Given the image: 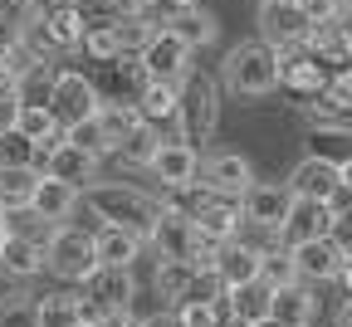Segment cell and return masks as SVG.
Returning a JSON list of instances; mask_svg holds the SVG:
<instances>
[{
	"mask_svg": "<svg viewBox=\"0 0 352 327\" xmlns=\"http://www.w3.org/2000/svg\"><path fill=\"white\" fill-rule=\"evenodd\" d=\"M78 205L98 225H122V229H132V235H142V240H147V229H152V220L162 210V201L132 191V185H118V181H88L78 191Z\"/></svg>",
	"mask_w": 352,
	"mask_h": 327,
	"instance_id": "6da1fadb",
	"label": "cell"
},
{
	"mask_svg": "<svg viewBox=\"0 0 352 327\" xmlns=\"http://www.w3.org/2000/svg\"><path fill=\"white\" fill-rule=\"evenodd\" d=\"M220 88L235 98H264L279 88V49H270L264 39H245L220 59Z\"/></svg>",
	"mask_w": 352,
	"mask_h": 327,
	"instance_id": "7a4b0ae2",
	"label": "cell"
},
{
	"mask_svg": "<svg viewBox=\"0 0 352 327\" xmlns=\"http://www.w3.org/2000/svg\"><path fill=\"white\" fill-rule=\"evenodd\" d=\"M220 127V83L210 74H186L182 78V103H176V127L171 137H182V142H210Z\"/></svg>",
	"mask_w": 352,
	"mask_h": 327,
	"instance_id": "3957f363",
	"label": "cell"
},
{
	"mask_svg": "<svg viewBox=\"0 0 352 327\" xmlns=\"http://www.w3.org/2000/svg\"><path fill=\"white\" fill-rule=\"evenodd\" d=\"M147 245L157 249V259H186V264H201V269H210V245L196 235V225H191V215H182L176 205H166L162 201V210H157V220H152V229H147Z\"/></svg>",
	"mask_w": 352,
	"mask_h": 327,
	"instance_id": "277c9868",
	"label": "cell"
},
{
	"mask_svg": "<svg viewBox=\"0 0 352 327\" xmlns=\"http://www.w3.org/2000/svg\"><path fill=\"white\" fill-rule=\"evenodd\" d=\"M44 269H50L59 284H83V278L98 269V259H94V235L78 229V225H69V220L54 225L50 240H44Z\"/></svg>",
	"mask_w": 352,
	"mask_h": 327,
	"instance_id": "5b68a950",
	"label": "cell"
},
{
	"mask_svg": "<svg viewBox=\"0 0 352 327\" xmlns=\"http://www.w3.org/2000/svg\"><path fill=\"white\" fill-rule=\"evenodd\" d=\"M98 83L88 78V74H78V69H59L54 78H50V98H44V108H50V117L59 122V127H74V122H83V117H94L98 113Z\"/></svg>",
	"mask_w": 352,
	"mask_h": 327,
	"instance_id": "8992f818",
	"label": "cell"
},
{
	"mask_svg": "<svg viewBox=\"0 0 352 327\" xmlns=\"http://www.w3.org/2000/svg\"><path fill=\"white\" fill-rule=\"evenodd\" d=\"M132 64L142 69L147 83H182V78L191 74V49H186V44L176 39L166 25H157L152 39L138 49V59H132Z\"/></svg>",
	"mask_w": 352,
	"mask_h": 327,
	"instance_id": "52a82bcc",
	"label": "cell"
},
{
	"mask_svg": "<svg viewBox=\"0 0 352 327\" xmlns=\"http://www.w3.org/2000/svg\"><path fill=\"white\" fill-rule=\"evenodd\" d=\"M78 289H83L78 293L83 308H94V313H132V298H138L132 269H113V264H98Z\"/></svg>",
	"mask_w": 352,
	"mask_h": 327,
	"instance_id": "ba28073f",
	"label": "cell"
},
{
	"mask_svg": "<svg viewBox=\"0 0 352 327\" xmlns=\"http://www.w3.org/2000/svg\"><path fill=\"white\" fill-rule=\"evenodd\" d=\"M289 249V259H294V273H298V284H338V269H342V259H347V249L333 240V235H323V240H303V245H284Z\"/></svg>",
	"mask_w": 352,
	"mask_h": 327,
	"instance_id": "9c48e42d",
	"label": "cell"
},
{
	"mask_svg": "<svg viewBox=\"0 0 352 327\" xmlns=\"http://www.w3.org/2000/svg\"><path fill=\"white\" fill-rule=\"evenodd\" d=\"M259 39L270 44V49H298L308 39V15L294 5V0H259Z\"/></svg>",
	"mask_w": 352,
	"mask_h": 327,
	"instance_id": "30bf717a",
	"label": "cell"
},
{
	"mask_svg": "<svg viewBox=\"0 0 352 327\" xmlns=\"http://www.w3.org/2000/svg\"><path fill=\"white\" fill-rule=\"evenodd\" d=\"M289 185L284 181H250L245 196H240V225H254V229H274L279 235V220L289 210Z\"/></svg>",
	"mask_w": 352,
	"mask_h": 327,
	"instance_id": "8fae6325",
	"label": "cell"
},
{
	"mask_svg": "<svg viewBox=\"0 0 352 327\" xmlns=\"http://www.w3.org/2000/svg\"><path fill=\"white\" fill-rule=\"evenodd\" d=\"M196 181L206 185V191H215V196L240 201V196H245V185L254 181V166H250L240 152H206L201 166H196Z\"/></svg>",
	"mask_w": 352,
	"mask_h": 327,
	"instance_id": "7c38bea8",
	"label": "cell"
},
{
	"mask_svg": "<svg viewBox=\"0 0 352 327\" xmlns=\"http://www.w3.org/2000/svg\"><path fill=\"white\" fill-rule=\"evenodd\" d=\"M328 83V64L318 54H308L303 44L298 49H279V88L294 93V98H318Z\"/></svg>",
	"mask_w": 352,
	"mask_h": 327,
	"instance_id": "4fadbf2b",
	"label": "cell"
},
{
	"mask_svg": "<svg viewBox=\"0 0 352 327\" xmlns=\"http://www.w3.org/2000/svg\"><path fill=\"white\" fill-rule=\"evenodd\" d=\"M196 166H201V152H196L191 142H182V137H162L157 152H152V161H147V171L166 185V191L191 185V181H196Z\"/></svg>",
	"mask_w": 352,
	"mask_h": 327,
	"instance_id": "5bb4252c",
	"label": "cell"
},
{
	"mask_svg": "<svg viewBox=\"0 0 352 327\" xmlns=\"http://www.w3.org/2000/svg\"><path fill=\"white\" fill-rule=\"evenodd\" d=\"M333 210L323 205V201H289V210H284V220H279V245H303V240H323V235H333Z\"/></svg>",
	"mask_w": 352,
	"mask_h": 327,
	"instance_id": "9a60e30c",
	"label": "cell"
},
{
	"mask_svg": "<svg viewBox=\"0 0 352 327\" xmlns=\"http://www.w3.org/2000/svg\"><path fill=\"white\" fill-rule=\"evenodd\" d=\"M39 269H44V240L6 225V235H0V278L25 284V278H34Z\"/></svg>",
	"mask_w": 352,
	"mask_h": 327,
	"instance_id": "2e32d148",
	"label": "cell"
},
{
	"mask_svg": "<svg viewBox=\"0 0 352 327\" xmlns=\"http://www.w3.org/2000/svg\"><path fill=\"white\" fill-rule=\"evenodd\" d=\"M259 254L264 249H254L250 240H226L215 254H210V273L220 278V289H240V284H250V278H259Z\"/></svg>",
	"mask_w": 352,
	"mask_h": 327,
	"instance_id": "e0dca14e",
	"label": "cell"
},
{
	"mask_svg": "<svg viewBox=\"0 0 352 327\" xmlns=\"http://www.w3.org/2000/svg\"><path fill=\"white\" fill-rule=\"evenodd\" d=\"M284 185H289V196H298V201H328L338 185H342V181H338V161L314 152V157H303V161L289 171Z\"/></svg>",
	"mask_w": 352,
	"mask_h": 327,
	"instance_id": "ac0fdd59",
	"label": "cell"
},
{
	"mask_svg": "<svg viewBox=\"0 0 352 327\" xmlns=\"http://www.w3.org/2000/svg\"><path fill=\"white\" fill-rule=\"evenodd\" d=\"M74 210H78V185L54 181V176L39 171V185L30 196V215L44 220V225H64V220H74Z\"/></svg>",
	"mask_w": 352,
	"mask_h": 327,
	"instance_id": "d6986e66",
	"label": "cell"
},
{
	"mask_svg": "<svg viewBox=\"0 0 352 327\" xmlns=\"http://www.w3.org/2000/svg\"><path fill=\"white\" fill-rule=\"evenodd\" d=\"M88 235H94V259L113 264V269H132L142 259V249H147V240L132 235V229H122V225H94Z\"/></svg>",
	"mask_w": 352,
	"mask_h": 327,
	"instance_id": "ffe728a7",
	"label": "cell"
},
{
	"mask_svg": "<svg viewBox=\"0 0 352 327\" xmlns=\"http://www.w3.org/2000/svg\"><path fill=\"white\" fill-rule=\"evenodd\" d=\"M176 103H182V83H142L132 108H138V122L157 127L162 137L176 127Z\"/></svg>",
	"mask_w": 352,
	"mask_h": 327,
	"instance_id": "44dd1931",
	"label": "cell"
},
{
	"mask_svg": "<svg viewBox=\"0 0 352 327\" xmlns=\"http://www.w3.org/2000/svg\"><path fill=\"white\" fill-rule=\"evenodd\" d=\"M303 49H308V54H318L328 69H347V64H352V34H347V30H342V20L333 15V20H323V25L308 30Z\"/></svg>",
	"mask_w": 352,
	"mask_h": 327,
	"instance_id": "7402d4cb",
	"label": "cell"
},
{
	"mask_svg": "<svg viewBox=\"0 0 352 327\" xmlns=\"http://www.w3.org/2000/svg\"><path fill=\"white\" fill-rule=\"evenodd\" d=\"M314 313H318V293H314V284H298V278L274 289V298H270V317H279L289 327H308Z\"/></svg>",
	"mask_w": 352,
	"mask_h": 327,
	"instance_id": "603a6c76",
	"label": "cell"
},
{
	"mask_svg": "<svg viewBox=\"0 0 352 327\" xmlns=\"http://www.w3.org/2000/svg\"><path fill=\"white\" fill-rule=\"evenodd\" d=\"M270 298H274V289L264 284V278H250V284H240V289H226V317L250 327L259 317H270Z\"/></svg>",
	"mask_w": 352,
	"mask_h": 327,
	"instance_id": "cb8c5ba5",
	"label": "cell"
},
{
	"mask_svg": "<svg viewBox=\"0 0 352 327\" xmlns=\"http://www.w3.org/2000/svg\"><path fill=\"white\" fill-rule=\"evenodd\" d=\"M166 30H171L176 39H182L191 54H196V49H206V44H215V34H220L215 15H210V10H201L196 0H191V5H186L182 15H171V20H166Z\"/></svg>",
	"mask_w": 352,
	"mask_h": 327,
	"instance_id": "d4e9b609",
	"label": "cell"
},
{
	"mask_svg": "<svg viewBox=\"0 0 352 327\" xmlns=\"http://www.w3.org/2000/svg\"><path fill=\"white\" fill-rule=\"evenodd\" d=\"M34 185H39V171L34 166H0V210H6V215L30 210Z\"/></svg>",
	"mask_w": 352,
	"mask_h": 327,
	"instance_id": "484cf974",
	"label": "cell"
},
{
	"mask_svg": "<svg viewBox=\"0 0 352 327\" xmlns=\"http://www.w3.org/2000/svg\"><path fill=\"white\" fill-rule=\"evenodd\" d=\"M74 10H78L83 30L88 25H122L127 15H147L142 0H74Z\"/></svg>",
	"mask_w": 352,
	"mask_h": 327,
	"instance_id": "4316f807",
	"label": "cell"
},
{
	"mask_svg": "<svg viewBox=\"0 0 352 327\" xmlns=\"http://www.w3.org/2000/svg\"><path fill=\"white\" fill-rule=\"evenodd\" d=\"M196 269L201 264H186V259H157V298H166V303H182L186 298V289H191V278H196Z\"/></svg>",
	"mask_w": 352,
	"mask_h": 327,
	"instance_id": "83f0119b",
	"label": "cell"
},
{
	"mask_svg": "<svg viewBox=\"0 0 352 327\" xmlns=\"http://www.w3.org/2000/svg\"><path fill=\"white\" fill-rule=\"evenodd\" d=\"M34 313H39V327H78L83 303H78V293H44V298H34Z\"/></svg>",
	"mask_w": 352,
	"mask_h": 327,
	"instance_id": "f1b7e54d",
	"label": "cell"
},
{
	"mask_svg": "<svg viewBox=\"0 0 352 327\" xmlns=\"http://www.w3.org/2000/svg\"><path fill=\"white\" fill-rule=\"evenodd\" d=\"M157 142H162V132L157 127H147V122H138L122 142H118V157L127 161V166H147L152 161V152H157Z\"/></svg>",
	"mask_w": 352,
	"mask_h": 327,
	"instance_id": "f546056e",
	"label": "cell"
},
{
	"mask_svg": "<svg viewBox=\"0 0 352 327\" xmlns=\"http://www.w3.org/2000/svg\"><path fill=\"white\" fill-rule=\"evenodd\" d=\"M171 317H176V327H226V298H220V303L186 298V303L171 308Z\"/></svg>",
	"mask_w": 352,
	"mask_h": 327,
	"instance_id": "4dcf8cb0",
	"label": "cell"
},
{
	"mask_svg": "<svg viewBox=\"0 0 352 327\" xmlns=\"http://www.w3.org/2000/svg\"><path fill=\"white\" fill-rule=\"evenodd\" d=\"M152 30H157L152 15H127L122 25H113V34H118V54H122V59H138V49L152 39Z\"/></svg>",
	"mask_w": 352,
	"mask_h": 327,
	"instance_id": "1f68e13d",
	"label": "cell"
},
{
	"mask_svg": "<svg viewBox=\"0 0 352 327\" xmlns=\"http://www.w3.org/2000/svg\"><path fill=\"white\" fill-rule=\"evenodd\" d=\"M78 49H83V59H94V64L122 59V54H118V34H113V25H88L83 39H78Z\"/></svg>",
	"mask_w": 352,
	"mask_h": 327,
	"instance_id": "d6a6232c",
	"label": "cell"
},
{
	"mask_svg": "<svg viewBox=\"0 0 352 327\" xmlns=\"http://www.w3.org/2000/svg\"><path fill=\"white\" fill-rule=\"evenodd\" d=\"M98 127L108 132V142L118 152V142L138 127V108H132V103H98Z\"/></svg>",
	"mask_w": 352,
	"mask_h": 327,
	"instance_id": "836d02e7",
	"label": "cell"
},
{
	"mask_svg": "<svg viewBox=\"0 0 352 327\" xmlns=\"http://www.w3.org/2000/svg\"><path fill=\"white\" fill-rule=\"evenodd\" d=\"M64 137H69L74 147H83L88 157H108V152H113L108 132L98 127V113H94V117H83V122H74V127H64Z\"/></svg>",
	"mask_w": 352,
	"mask_h": 327,
	"instance_id": "e575fe53",
	"label": "cell"
},
{
	"mask_svg": "<svg viewBox=\"0 0 352 327\" xmlns=\"http://www.w3.org/2000/svg\"><path fill=\"white\" fill-rule=\"evenodd\" d=\"M259 278H264V284H270V289H284V284H294V259H289V249L284 245H270V249H264L259 254Z\"/></svg>",
	"mask_w": 352,
	"mask_h": 327,
	"instance_id": "d590c367",
	"label": "cell"
},
{
	"mask_svg": "<svg viewBox=\"0 0 352 327\" xmlns=\"http://www.w3.org/2000/svg\"><path fill=\"white\" fill-rule=\"evenodd\" d=\"M15 127L30 137V142H44V137H50V132H64L54 117H50V108H44V103H25L20 113H15Z\"/></svg>",
	"mask_w": 352,
	"mask_h": 327,
	"instance_id": "8d00e7d4",
	"label": "cell"
},
{
	"mask_svg": "<svg viewBox=\"0 0 352 327\" xmlns=\"http://www.w3.org/2000/svg\"><path fill=\"white\" fill-rule=\"evenodd\" d=\"M0 166H34V142H30L20 127L0 132Z\"/></svg>",
	"mask_w": 352,
	"mask_h": 327,
	"instance_id": "74e56055",
	"label": "cell"
},
{
	"mask_svg": "<svg viewBox=\"0 0 352 327\" xmlns=\"http://www.w3.org/2000/svg\"><path fill=\"white\" fill-rule=\"evenodd\" d=\"M0 327H39V313H34V293H15V298H0Z\"/></svg>",
	"mask_w": 352,
	"mask_h": 327,
	"instance_id": "f35d334b",
	"label": "cell"
},
{
	"mask_svg": "<svg viewBox=\"0 0 352 327\" xmlns=\"http://www.w3.org/2000/svg\"><path fill=\"white\" fill-rule=\"evenodd\" d=\"M294 5L308 15V25H323V20L338 15V0H294Z\"/></svg>",
	"mask_w": 352,
	"mask_h": 327,
	"instance_id": "ab89813d",
	"label": "cell"
},
{
	"mask_svg": "<svg viewBox=\"0 0 352 327\" xmlns=\"http://www.w3.org/2000/svg\"><path fill=\"white\" fill-rule=\"evenodd\" d=\"M15 113H20V98L15 93H0V132L15 127Z\"/></svg>",
	"mask_w": 352,
	"mask_h": 327,
	"instance_id": "60d3db41",
	"label": "cell"
},
{
	"mask_svg": "<svg viewBox=\"0 0 352 327\" xmlns=\"http://www.w3.org/2000/svg\"><path fill=\"white\" fill-rule=\"evenodd\" d=\"M132 327H176V317L162 308V313H152V317H142V322H132Z\"/></svg>",
	"mask_w": 352,
	"mask_h": 327,
	"instance_id": "b9f144b4",
	"label": "cell"
},
{
	"mask_svg": "<svg viewBox=\"0 0 352 327\" xmlns=\"http://www.w3.org/2000/svg\"><path fill=\"white\" fill-rule=\"evenodd\" d=\"M338 284H342V289H347V298H352V254H347V259H342V269H338Z\"/></svg>",
	"mask_w": 352,
	"mask_h": 327,
	"instance_id": "7bdbcfd3",
	"label": "cell"
},
{
	"mask_svg": "<svg viewBox=\"0 0 352 327\" xmlns=\"http://www.w3.org/2000/svg\"><path fill=\"white\" fill-rule=\"evenodd\" d=\"M338 181H342V185H347V191H352V152H347V157L338 161Z\"/></svg>",
	"mask_w": 352,
	"mask_h": 327,
	"instance_id": "ee69618b",
	"label": "cell"
},
{
	"mask_svg": "<svg viewBox=\"0 0 352 327\" xmlns=\"http://www.w3.org/2000/svg\"><path fill=\"white\" fill-rule=\"evenodd\" d=\"M250 327H289V322H279V317H259V322H250Z\"/></svg>",
	"mask_w": 352,
	"mask_h": 327,
	"instance_id": "f6af8a7d",
	"label": "cell"
},
{
	"mask_svg": "<svg viewBox=\"0 0 352 327\" xmlns=\"http://www.w3.org/2000/svg\"><path fill=\"white\" fill-rule=\"evenodd\" d=\"M338 327H352V298H347V308H342V322Z\"/></svg>",
	"mask_w": 352,
	"mask_h": 327,
	"instance_id": "bcb514c9",
	"label": "cell"
},
{
	"mask_svg": "<svg viewBox=\"0 0 352 327\" xmlns=\"http://www.w3.org/2000/svg\"><path fill=\"white\" fill-rule=\"evenodd\" d=\"M0 235H6V210H0Z\"/></svg>",
	"mask_w": 352,
	"mask_h": 327,
	"instance_id": "7dc6e473",
	"label": "cell"
}]
</instances>
